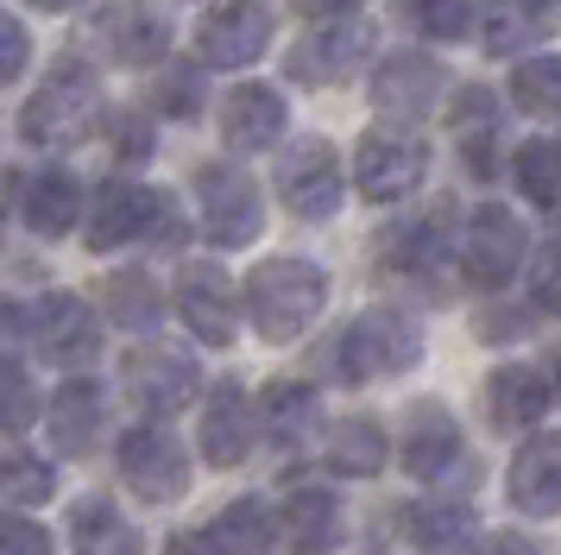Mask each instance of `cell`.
I'll return each mask as SVG.
<instances>
[{"label":"cell","instance_id":"obj_4","mask_svg":"<svg viewBox=\"0 0 561 555\" xmlns=\"http://www.w3.org/2000/svg\"><path fill=\"white\" fill-rule=\"evenodd\" d=\"M196 222H203L215 252H240L253 247L259 227H265V196H259L253 177L240 165H228V158L196 165Z\"/></svg>","mask_w":561,"mask_h":555},{"label":"cell","instance_id":"obj_18","mask_svg":"<svg viewBox=\"0 0 561 555\" xmlns=\"http://www.w3.org/2000/svg\"><path fill=\"white\" fill-rule=\"evenodd\" d=\"M448 259H455V240H448V208H435V215H423V222L391 227V234H385V247H379V265L391 278H404V284H435Z\"/></svg>","mask_w":561,"mask_h":555},{"label":"cell","instance_id":"obj_36","mask_svg":"<svg viewBox=\"0 0 561 555\" xmlns=\"http://www.w3.org/2000/svg\"><path fill=\"white\" fill-rule=\"evenodd\" d=\"M152 101H158V114H164V121H190V114H203V70H196V64H171V57H164Z\"/></svg>","mask_w":561,"mask_h":555},{"label":"cell","instance_id":"obj_47","mask_svg":"<svg viewBox=\"0 0 561 555\" xmlns=\"http://www.w3.org/2000/svg\"><path fill=\"white\" fill-rule=\"evenodd\" d=\"M304 7H309V13H334V20H347L359 0H304Z\"/></svg>","mask_w":561,"mask_h":555},{"label":"cell","instance_id":"obj_29","mask_svg":"<svg viewBox=\"0 0 561 555\" xmlns=\"http://www.w3.org/2000/svg\"><path fill=\"white\" fill-rule=\"evenodd\" d=\"M473 530H480V518H473L467 499H416L404 511V536L423 555H467Z\"/></svg>","mask_w":561,"mask_h":555},{"label":"cell","instance_id":"obj_37","mask_svg":"<svg viewBox=\"0 0 561 555\" xmlns=\"http://www.w3.org/2000/svg\"><path fill=\"white\" fill-rule=\"evenodd\" d=\"M51 492H57L51 461H38V454H13V461H0V499H13V505H45Z\"/></svg>","mask_w":561,"mask_h":555},{"label":"cell","instance_id":"obj_25","mask_svg":"<svg viewBox=\"0 0 561 555\" xmlns=\"http://www.w3.org/2000/svg\"><path fill=\"white\" fill-rule=\"evenodd\" d=\"M70 555H146V536L107 492L70 505Z\"/></svg>","mask_w":561,"mask_h":555},{"label":"cell","instance_id":"obj_24","mask_svg":"<svg viewBox=\"0 0 561 555\" xmlns=\"http://www.w3.org/2000/svg\"><path fill=\"white\" fill-rule=\"evenodd\" d=\"M499 114H505V101L492 95L485 82H460L455 101H448V133H455L460 158L473 165V177H492V165H499Z\"/></svg>","mask_w":561,"mask_h":555},{"label":"cell","instance_id":"obj_44","mask_svg":"<svg viewBox=\"0 0 561 555\" xmlns=\"http://www.w3.org/2000/svg\"><path fill=\"white\" fill-rule=\"evenodd\" d=\"M20 341H26V309L13 297H0V366L20 360Z\"/></svg>","mask_w":561,"mask_h":555},{"label":"cell","instance_id":"obj_7","mask_svg":"<svg viewBox=\"0 0 561 555\" xmlns=\"http://www.w3.org/2000/svg\"><path fill=\"white\" fill-rule=\"evenodd\" d=\"M121 385H127V398L139 404L152 423H171L178 410L196 404L203 373H196V353L171 348V341H139V348L121 353Z\"/></svg>","mask_w":561,"mask_h":555},{"label":"cell","instance_id":"obj_27","mask_svg":"<svg viewBox=\"0 0 561 555\" xmlns=\"http://www.w3.org/2000/svg\"><path fill=\"white\" fill-rule=\"evenodd\" d=\"M511 505L524 518H556L561 511V449L556 435H530L511 454Z\"/></svg>","mask_w":561,"mask_h":555},{"label":"cell","instance_id":"obj_41","mask_svg":"<svg viewBox=\"0 0 561 555\" xmlns=\"http://www.w3.org/2000/svg\"><path fill=\"white\" fill-rule=\"evenodd\" d=\"M32 64V32L13 13H0V89H13Z\"/></svg>","mask_w":561,"mask_h":555},{"label":"cell","instance_id":"obj_19","mask_svg":"<svg viewBox=\"0 0 561 555\" xmlns=\"http://www.w3.org/2000/svg\"><path fill=\"white\" fill-rule=\"evenodd\" d=\"M549 410H556V392H549L542 366L511 360V366H499V373L485 378V417H492V429L517 435V429H536Z\"/></svg>","mask_w":561,"mask_h":555},{"label":"cell","instance_id":"obj_30","mask_svg":"<svg viewBox=\"0 0 561 555\" xmlns=\"http://www.w3.org/2000/svg\"><path fill=\"white\" fill-rule=\"evenodd\" d=\"M316 417H322V404H316V385H304V378H272L265 398H253V423H265V435L284 449L309 442Z\"/></svg>","mask_w":561,"mask_h":555},{"label":"cell","instance_id":"obj_16","mask_svg":"<svg viewBox=\"0 0 561 555\" xmlns=\"http://www.w3.org/2000/svg\"><path fill=\"white\" fill-rule=\"evenodd\" d=\"M460 454H467V435H460L455 423V410L448 404H410V417H404V474L410 479H448L460 474Z\"/></svg>","mask_w":561,"mask_h":555},{"label":"cell","instance_id":"obj_33","mask_svg":"<svg viewBox=\"0 0 561 555\" xmlns=\"http://www.w3.org/2000/svg\"><path fill=\"white\" fill-rule=\"evenodd\" d=\"M102 309L114 316V328H152L164 316V291L146 272H114L102 284Z\"/></svg>","mask_w":561,"mask_h":555},{"label":"cell","instance_id":"obj_8","mask_svg":"<svg viewBox=\"0 0 561 555\" xmlns=\"http://www.w3.org/2000/svg\"><path fill=\"white\" fill-rule=\"evenodd\" d=\"M26 341L51 366L64 373H77L89 366L95 353H102V316H95V303L77 297V291H51V297H38V309L26 316Z\"/></svg>","mask_w":561,"mask_h":555},{"label":"cell","instance_id":"obj_21","mask_svg":"<svg viewBox=\"0 0 561 555\" xmlns=\"http://www.w3.org/2000/svg\"><path fill=\"white\" fill-rule=\"evenodd\" d=\"M95 38H102L121 64H133V70H146V64H164V57H171V25H164V13L139 7V0H114V7H102V13H95Z\"/></svg>","mask_w":561,"mask_h":555},{"label":"cell","instance_id":"obj_39","mask_svg":"<svg viewBox=\"0 0 561 555\" xmlns=\"http://www.w3.org/2000/svg\"><path fill=\"white\" fill-rule=\"evenodd\" d=\"M38 423V385L20 366H0V435H26Z\"/></svg>","mask_w":561,"mask_h":555},{"label":"cell","instance_id":"obj_32","mask_svg":"<svg viewBox=\"0 0 561 555\" xmlns=\"http://www.w3.org/2000/svg\"><path fill=\"white\" fill-rule=\"evenodd\" d=\"M473 32H480L485 57H517L536 38V7H524V0H492V7L473 13Z\"/></svg>","mask_w":561,"mask_h":555},{"label":"cell","instance_id":"obj_23","mask_svg":"<svg viewBox=\"0 0 561 555\" xmlns=\"http://www.w3.org/2000/svg\"><path fill=\"white\" fill-rule=\"evenodd\" d=\"M278 543L290 555H334L341 543V499L329 486H290L278 511Z\"/></svg>","mask_w":561,"mask_h":555},{"label":"cell","instance_id":"obj_50","mask_svg":"<svg viewBox=\"0 0 561 555\" xmlns=\"http://www.w3.org/2000/svg\"><path fill=\"white\" fill-rule=\"evenodd\" d=\"M524 7H549V0H524Z\"/></svg>","mask_w":561,"mask_h":555},{"label":"cell","instance_id":"obj_31","mask_svg":"<svg viewBox=\"0 0 561 555\" xmlns=\"http://www.w3.org/2000/svg\"><path fill=\"white\" fill-rule=\"evenodd\" d=\"M208 555H265L278 543V511L265 499H233L215 524L203 530Z\"/></svg>","mask_w":561,"mask_h":555},{"label":"cell","instance_id":"obj_20","mask_svg":"<svg viewBox=\"0 0 561 555\" xmlns=\"http://www.w3.org/2000/svg\"><path fill=\"white\" fill-rule=\"evenodd\" d=\"M7 190H13L7 202H20V222L38 240H64L82 222V183L70 171H32L20 183H7Z\"/></svg>","mask_w":561,"mask_h":555},{"label":"cell","instance_id":"obj_10","mask_svg":"<svg viewBox=\"0 0 561 555\" xmlns=\"http://www.w3.org/2000/svg\"><path fill=\"white\" fill-rule=\"evenodd\" d=\"M278 196L297 222H334V208L347 196V177H341V151L329 139H297L278 158Z\"/></svg>","mask_w":561,"mask_h":555},{"label":"cell","instance_id":"obj_22","mask_svg":"<svg viewBox=\"0 0 561 555\" xmlns=\"http://www.w3.org/2000/svg\"><path fill=\"white\" fill-rule=\"evenodd\" d=\"M284 126H290V107L272 82H240L228 101H221V139L233 151H265L284 139Z\"/></svg>","mask_w":561,"mask_h":555},{"label":"cell","instance_id":"obj_49","mask_svg":"<svg viewBox=\"0 0 561 555\" xmlns=\"http://www.w3.org/2000/svg\"><path fill=\"white\" fill-rule=\"evenodd\" d=\"M26 7H38V13H64V7H77V0H26Z\"/></svg>","mask_w":561,"mask_h":555},{"label":"cell","instance_id":"obj_14","mask_svg":"<svg viewBox=\"0 0 561 555\" xmlns=\"http://www.w3.org/2000/svg\"><path fill=\"white\" fill-rule=\"evenodd\" d=\"M448 89V70H442V57L430 50H391L379 70H373V107H379L385 121H404L416 126L430 114L435 101Z\"/></svg>","mask_w":561,"mask_h":555},{"label":"cell","instance_id":"obj_12","mask_svg":"<svg viewBox=\"0 0 561 555\" xmlns=\"http://www.w3.org/2000/svg\"><path fill=\"white\" fill-rule=\"evenodd\" d=\"M178 316L190 322L196 341H208V348H233V335H240V284H233L215 259H183Z\"/></svg>","mask_w":561,"mask_h":555},{"label":"cell","instance_id":"obj_42","mask_svg":"<svg viewBox=\"0 0 561 555\" xmlns=\"http://www.w3.org/2000/svg\"><path fill=\"white\" fill-rule=\"evenodd\" d=\"M0 555H57V543H51V530L45 524H32V518H0Z\"/></svg>","mask_w":561,"mask_h":555},{"label":"cell","instance_id":"obj_28","mask_svg":"<svg viewBox=\"0 0 561 555\" xmlns=\"http://www.w3.org/2000/svg\"><path fill=\"white\" fill-rule=\"evenodd\" d=\"M391 461V435H385L379 417H366V410H354V417H341V423H329V442H322V467L341 479H373Z\"/></svg>","mask_w":561,"mask_h":555},{"label":"cell","instance_id":"obj_17","mask_svg":"<svg viewBox=\"0 0 561 555\" xmlns=\"http://www.w3.org/2000/svg\"><path fill=\"white\" fill-rule=\"evenodd\" d=\"M196 442H203L208 467H240V461L253 454V442H259L253 392H247L240 378H221L203 398V429H196Z\"/></svg>","mask_w":561,"mask_h":555},{"label":"cell","instance_id":"obj_43","mask_svg":"<svg viewBox=\"0 0 561 555\" xmlns=\"http://www.w3.org/2000/svg\"><path fill=\"white\" fill-rule=\"evenodd\" d=\"M183 234H190V222H183L178 196H164V202H158V215H152V234H146V247L178 252V247H183Z\"/></svg>","mask_w":561,"mask_h":555},{"label":"cell","instance_id":"obj_15","mask_svg":"<svg viewBox=\"0 0 561 555\" xmlns=\"http://www.w3.org/2000/svg\"><path fill=\"white\" fill-rule=\"evenodd\" d=\"M366 57H373V25L334 20V25H322V32H309L304 45L290 50V76L329 89V82H354V76L366 70Z\"/></svg>","mask_w":561,"mask_h":555},{"label":"cell","instance_id":"obj_35","mask_svg":"<svg viewBox=\"0 0 561 555\" xmlns=\"http://www.w3.org/2000/svg\"><path fill=\"white\" fill-rule=\"evenodd\" d=\"M511 101L536 114V121H556L561 107V64L556 57H517V70H511Z\"/></svg>","mask_w":561,"mask_h":555},{"label":"cell","instance_id":"obj_5","mask_svg":"<svg viewBox=\"0 0 561 555\" xmlns=\"http://www.w3.org/2000/svg\"><path fill=\"white\" fill-rule=\"evenodd\" d=\"M455 259L473 291H505L511 278L524 272V259H530V234H524V222L511 215L505 202H480L467 215V227H460Z\"/></svg>","mask_w":561,"mask_h":555},{"label":"cell","instance_id":"obj_38","mask_svg":"<svg viewBox=\"0 0 561 555\" xmlns=\"http://www.w3.org/2000/svg\"><path fill=\"white\" fill-rule=\"evenodd\" d=\"M404 20L423 38H467L473 25V0H404Z\"/></svg>","mask_w":561,"mask_h":555},{"label":"cell","instance_id":"obj_13","mask_svg":"<svg viewBox=\"0 0 561 555\" xmlns=\"http://www.w3.org/2000/svg\"><path fill=\"white\" fill-rule=\"evenodd\" d=\"M272 25H278V13L265 0H221L203 20V32H196V50H203V64H215V70H247V64L265 57Z\"/></svg>","mask_w":561,"mask_h":555},{"label":"cell","instance_id":"obj_26","mask_svg":"<svg viewBox=\"0 0 561 555\" xmlns=\"http://www.w3.org/2000/svg\"><path fill=\"white\" fill-rule=\"evenodd\" d=\"M102 417H107V398L95 378H70L64 392L51 398V410H45V429H51V449L64 454V461H77V454L95 449V435H102Z\"/></svg>","mask_w":561,"mask_h":555},{"label":"cell","instance_id":"obj_46","mask_svg":"<svg viewBox=\"0 0 561 555\" xmlns=\"http://www.w3.org/2000/svg\"><path fill=\"white\" fill-rule=\"evenodd\" d=\"M473 555H542V543H530V536H517V530H505V536H485Z\"/></svg>","mask_w":561,"mask_h":555},{"label":"cell","instance_id":"obj_11","mask_svg":"<svg viewBox=\"0 0 561 555\" xmlns=\"http://www.w3.org/2000/svg\"><path fill=\"white\" fill-rule=\"evenodd\" d=\"M423 177H430V146L410 139V133L373 126L354 146V183H359L366 202H398V196H410Z\"/></svg>","mask_w":561,"mask_h":555},{"label":"cell","instance_id":"obj_3","mask_svg":"<svg viewBox=\"0 0 561 555\" xmlns=\"http://www.w3.org/2000/svg\"><path fill=\"white\" fill-rule=\"evenodd\" d=\"M416 360H423V335H416V322L398 316V309H359L354 322L334 335V373L347 378V385L404 378Z\"/></svg>","mask_w":561,"mask_h":555},{"label":"cell","instance_id":"obj_45","mask_svg":"<svg viewBox=\"0 0 561 555\" xmlns=\"http://www.w3.org/2000/svg\"><path fill=\"white\" fill-rule=\"evenodd\" d=\"M530 303L542 316H556V247L536 252V284H530Z\"/></svg>","mask_w":561,"mask_h":555},{"label":"cell","instance_id":"obj_48","mask_svg":"<svg viewBox=\"0 0 561 555\" xmlns=\"http://www.w3.org/2000/svg\"><path fill=\"white\" fill-rule=\"evenodd\" d=\"M171 555H208L203 530H190V536H178V543H171Z\"/></svg>","mask_w":561,"mask_h":555},{"label":"cell","instance_id":"obj_40","mask_svg":"<svg viewBox=\"0 0 561 555\" xmlns=\"http://www.w3.org/2000/svg\"><path fill=\"white\" fill-rule=\"evenodd\" d=\"M107 146H114V158H127V165H146L152 158V121L146 114H114L107 121Z\"/></svg>","mask_w":561,"mask_h":555},{"label":"cell","instance_id":"obj_6","mask_svg":"<svg viewBox=\"0 0 561 555\" xmlns=\"http://www.w3.org/2000/svg\"><path fill=\"white\" fill-rule=\"evenodd\" d=\"M114 467L139 505H178L190 492V454L171 435V423H133L114 442Z\"/></svg>","mask_w":561,"mask_h":555},{"label":"cell","instance_id":"obj_34","mask_svg":"<svg viewBox=\"0 0 561 555\" xmlns=\"http://www.w3.org/2000/svg\"><path fill=\"white\" fill-rule=\"evenodd\" d=\"M511 177H517V190H524V202H530V208H556V190H561V177H556V139H549V133L524 139V146H517V158H511Z\"/></svg>","mask_w":561,"mask_h":555},{"label":"cell","instance_id":"obj_2","mask_svg":"<svg viewBox=\"0 0 561 555\" xmlns=\"http://www.w3.org/2000/svg\"><path fill=\"white\" fill-rule=\"evenodd\" d=\"M102 114V76L95 64H82V57H57L45 82L32 89V101L20 107V139L26 146H77L82 133L95 126Z\"/></svg>","mask_w":561,"mask_h":555},{"label":"cell","instance_id":"obj_1","mask_svg":"<svg viewBox=\"0 0 561 555\" xmlns=\"http://www.w3.org/2000/svg\"><path fill=\"white\" fill-rule=\"evenodd\" d=\"M240 303H247V316H253L259 341H272V348H284V341H304L309 328H316V316L329 309V272H322L316 259L284 252V259L253 265L247 291H240Z\"/></svg>","mask_w":561,"mask_h":555},{"label":"cell","instance_id":"obj_9","mask_svg":"<svg viewBox=\"0 0 561 555\" xmlns=\"http://www.w3.org/2000/svg\"><path fill=\"white\" fill-rule=\"evenodd\" d=\"M158 202H164V190H152V183H133V177H107L102 190L89 196V208H82V234H89L82 247H89V252L146 247Z\"/></svg>","mask_w":561,"mask_h":555}]
</instances>
